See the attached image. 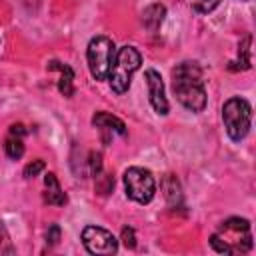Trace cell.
Wrapping results in <instances>:
<instances>
[{"mask_svg":"<svg viewBox=\"0 0 256 256\" xmlns=\"http://www.w3.org/2000/svg\"><path fill=\"white\" fill-rule=\"evenodd\" d=\"M172 90L178 102L190 112H202L206 106V90L202 70L196 62H182L172 70Z\"/></svg>","mask_w":256,"mask_h":256,"instance_id":"cell-1","label":"cell"},{"mask_svg":"<svg viewBox=\"0 0 256 256\" xmlns=\"http://www.w3.org/2000/svg\"><path fill=\"white\" fill-rule=\"evenodd\" d=\"M210 244L220 254H244L252 248L250 222L246 218L232 216L220 224V228L210 236Z\"/></svg>","mask_w":256,"mask_h":256,"instance_id":"cell-2","label":"cell"},{"mask_svg":"<svg viewBox=\"0 0 256 256\" xmlns=\"http://www.w3.org/2000/svg\"><path fill=\"white\" fill-rule=\"evenodd\" d=\"M222 120H224V128H226V134L230 136V140H234V142L244 140L246 134L250 132V124H252L250 102L240 96L228 98L222 106Z\"/></svg>","mask_w":256,"mask_h":256,"instance_id":"cell-3","label":"cell"},{"mask_svg":"<svg viewBox=\"0 0 256 256\" xmlns=\"http://www.w3.org/2000/svg\"><path fill=\"white\" fill-rule=\"evenodd\" d=\"M140 64H142L140 52H138L134 46H122V48L116 52L112 70H110V74H108L112 92L124 94V92L130 88L132 74L140 68Z\"/></svg>","mask_w":256,"mask_h":256,"instance_id":"cell-4","label":"cell"},{"mask_svg":"<svg viewBox=\"0 0 256 256\" xmlns=\"http://www.w3.org/2000/svg\"><path fill=\"white\" fill-rule=\"evenodd\" d=\"M116 58V46L112 42V38L108 36H94L88 42V50H86V60H88V68L92 78L96 80H106L112 64Z\"/></svg>","mask_w":256,"mask_h":256,"instance_id":"cell-5","label":"cell"},{"mask_svg":"<svg viewBox=\"0 0 256 256\" xmlns=\"http://www.w3.org/2000/svg\"><path fill=\"white\" fill-rule=\"evenodd\" d=\"M124 188L130 200L138 204H148L156 194V180L150 170L132 166L124 172Z\"/></svg>","mask_w":256,"mask_h":256,"instance_id":"cell-6","label":"cell"},{"mask_svg":"<svg viewBox=\"0 0 256 256\" xmlns=\"http://www.w3.org/2000/svg\"><path fill=\"white\" fill-rule=\"evenodd\" d=\"M82 244L90 254H116L118 240L114 234L100 226H86L82 230Z\"/></svg>","mask_w":256,"mask_h":256,"instance_id":"cell-7","label":"cell"},{"mask_svg":"<svg viewBox=\"0 0 256 256\" xmlns=\"http://www.w3.org/2000/svg\"><path fill=\"white\" fill-rule=\"evenodd\" d=\"M144 78H146V84H148V96H150L152 108L156 110V114L166 116L168 114V100L164 96V82H162L160 74L150 68V70H146Z\"/></svg>","mask_w":256,"mask_h":256,"instance_id":"cell-8","label":"cell"},{"mask_svg":"<svg viewBox=\"0 0 256 256\" xmlns=\"http://www.w3.org/2000/svg\"><path fill=\"white\" fill-rule=\"evenodd\" d=\"M48 70H58L60 72V80H58V90L62 96L70 98L74 94V72L68 64H62L58 60H50L48 62Z\"/></svg>","mask_w":256,"mask_h":256,"instance_id":"cell-9","label":"cell"},{"mask_svg":"<svg viewBox=\"0 0 256 256\" xmlns=\"http://www.w3.org/2000/svg\"><path fill=\"white\" fill-rule=\"evenodd\" d=\"M44 186H46V192H44V202L46 204H52V206H64L66 204V194L62 192L60 182L52 172H48L44 176Z\"/></svg>","mask_w":256,"mask_h":256,"instance_id":"cell-10","label":"cell"},{"mask_svg":"<svg viewBox=\"0 0 256 256\" xmlns=\"http://www.w3.org/2000/svg\"><path fill=\"white\" fill-rule=\"evenodd\" d=\"M92 124L100 130H106V132H116L120 136H126V126L120 118L108 114V112H96L92 116Z\"/></svg>","mask_w":256,"mask_h":256,"instance_id":"cell-11","label":"cell"},{"mask_svg":"<svg viewBox=\"0 0 256 256\" xmlns=\"http://www.w3.org/2000/svg\"><path fill=\"white\" fill-rule=\"evenodd\" d=\"M162 190H164V198L170 206H178L182 202V188L174 174H166L162 178Z\"/></svg>","mask_w":256,"mask_h":256,"instance_id":"cell-12","label":"cell"},{"mask_svg":"<svg viewBox=\"0 0 256 256\" xmlns=\"http://www.w3.org/2000/svg\"><path fill=\"white\" fill-rule=\"evenodd\" d=\"M164 16H166V8H164L162 4H150V6L142 12V22H144V26H146L150 32H156V30L160 28Z\"/></svg>","mask_w":256,"mask_h":256,"instance_id":"cell-13","label":"cell"},{"mask_svg":"<svg viewBox=\"0 0 256 256\" xmlns=\"http://www.w3.org/2000/svg\"><path fill=\"white\" fill-rule=\"evenodd\" d=\"M4 150H6V156L12 158V160L22 158V154H24V142H22V138L8 134V138L4 142Z\"/></svg>","mask_w":256,"mask_h":256,"instance_id":"cell-14","label":"cell"},{"mask_svg":"<svg viewBox=\"0 0 256 256\" xmlns=\"http://www.w3.org/2000/svg\"><path fill=\"white\" fill-rule=\"evenodd\" d=\"M250 44H252V36L248 34L242 44H240V50H238V62H232V64H238L234 66V70H248L250 68Z\"/></svg>","mask_w":256,"mask_h":256,"instance_id":"cell-15","label":"cell"},{"mask_svg":"<svg viewBox=\"0 0 256 256\" xmlns=\"http://www.w3.org/2000/svg\"><path fill=\"white\" fill-rule=\"evenodd\" d=\"M0 254H14V246L10 242V234L4 226V222L0 220Z\"/></svg>","mask_w":256,"mask_h":256,"instance_id":"cell-16","label":"cell"},{"mask_svg":"<svg viewBox=\"0 0 256 256\" xmlns=\"http://www.w3.org/2000/svg\"><path fill=\"white\" fill-rule=\"evenodd\" d=\"M218 4H220V0H190V6H192L196 12H200V14L212 12Z\"/></svg>","mask_w":256,"mask_h":256,"instance_id":"cell-17","label":"cell"},{"mask_svg":"<svg viewBox=\"0 0 256 256\" xmlns=\"http://www.w3.org/2000/svg\"><path fill=\"white\" fill-rule=\"evenodd\" d=\"M88 164H90V174L96 178L102 172V156L98 152H90L88 154Z\"/></svg>","mask_w":256,"mask_h":256,"instance_id":"cell-18","label":"cell"},{"mask_svg":"<svg viewBox=\"0 0 256 256\" xmlns=\"http://www.w3.org/2000/svg\"><path fill=\"white\" fill-rule=\"evenodd\" d=\"M44 160H32L30 164H26V168H24V176L26 178H34V176H38L42 170H44Z\"/></svg>","mask_w":256,"mask_h":256,"instance_id":"cell-19","label":"cell"},{"mask_svg":"<svg viewBox=\"0 0 256 256\" xmlns=\"http://www.w3.org/2000/svg\"><path fill=\"white\" fill-rule=\"evenodd\" d=\"M122 242H124L126 248H134V246H136L134 228H130V226H124V228H122Z\"/></svg>","mask_w":256,"mask_h":256,"instance_id":"cell-20","label":"cell"},{"mask_svg":"<svg viewBox=\"0 0 256 256\" xmlns=\"http://www.w3.org/2000/svg\"><path fill=\"white\" fill-rule=\"evenodd\" d=\"M58 240H60V226L58 224H50L48 230H46V242L50 246H54V244H58Z\"/></svg>","mask_w":256,"mask_h":256,"instance_id":"cell-21","label":"cell"},{"mask_svg":"<svg viewBox=\"0 0 256 256\" xmlns=\"http://www.w3.org/2000/svg\"><path fill=\"white\" fill-rule=\"evenodd\" d=\"M102 178H104V182H102V184H100V182L96 184L98 192H100V194H108V192H112V188H114V178L108 176V174H104Z\"/></svg>","mask_w":256,"mask_h":256,"instance_id":"cell-22","label":"cell"},{"mask_svg":"<svg viewBox=\"0 0 256 256\" xmlns=\"http://www.w3.org/2000/svg\"><path fill=\"white\" fill-rule=\"evenodd\" d=\"M26 132H28V130H26L22 124H12V126H10V134H12V136H20V138H22V136H26Z\"/></svg>","mask_w":256,"mask_h":256,"instance_id":"cell-23","label":"cell"}]
</instances>
